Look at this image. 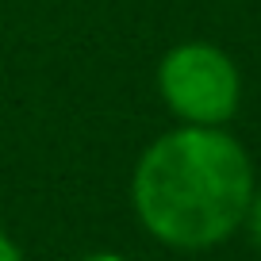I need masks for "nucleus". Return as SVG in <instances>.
<instances>
[{"label":"nucleus","mask_w":261,"mask_h":261,"mask_svg":"<svg viewBox=\"0 0 261 261\" xmlns=\"http://www.w3.org/2000/svg\"><path fill=\"white\" fill-rule=\"evenodd\" d=\"M0 261H23V253L16 250V242H12L4 230H0Z\"/></svg>","instance_id":"obj_4"},{"label":"nucleus","mask_w":261,"mask_h":261,"mask_svg":"<svg viewBox=\"0 0 261 261\" xmlns=\"http://www.w3.org/2000/svg\"><path fill=\"white\" fill-rule=\"evenodd\" d=\"M81 261H127V257H119V253H89Z\"/></svg>","instance_id":"obj_5"},{"label":"nucleus","mask_w":261,"mask_h":261,"mask_svg":"<svg viewBox=\"0 0 261 261\" xmlns=\"http://www.w3.org/2000/svg\"><path fill=\"white\" fill-rule=\"evenodd\" d=\"M158 89L192 127H219L238 108V69L219 46L185 42L162 58Z\"/></svg>","instance_id":"obj_2"},{"label":"nucleus","mask_w":261,"mask_h":261,"mask_svg":"<svg viewBox=\"0 0 261 261\" xmlns=\"http://www.w3.org/2000/svg\"><path fill=\"white\" fill-rule=\"evenodd\" d=\"M246 219H250V230H253V238L261 242V192H253V200H250V212H246Z\"/></svg>","instance_id":"obj_3"},{"label":"nucleus","mask_w":261,"mask_h":261,"mask_svg":"<svg viewBox=\"0 0 261 261\" xmlns=\"http://www.w3.org/2000/svg\"><path fill=\"white\" fill-rule=\"evenodd\" d=\"M139 223L173 250H207L246 223L253 169L246 150L215 127L162 135L130 180Z\"/></svg>","instance_id":"obj_1"}]
</instances>
